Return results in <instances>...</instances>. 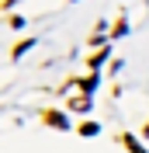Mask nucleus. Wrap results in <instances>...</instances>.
<instances>
[{"instance_id":"obj_1","label":"nucleus","mask_w":149,"mask_h":153,"mask_svg":"<svg viewBox=\"0 0 149 153\" xmlns=\"http://www.w3.org/2000/svg\"><path fill=\"white\" fill-rule=\"evenodd\" d=\"M125 146H128V150H132V153H146V150H142V146H139V143H135V139H132V136H125Z\"/></svg>"},{"instance_id":"obj_2","label":"nucleus","mask_w":149,"mask_h":153,"mask_svg":"<svg viewBox=\"0 0 149 153\" xmlns=\"http://www.w3.org/2000/svg\"><path fill=\"white\" fill-rule=\"evenodd\" d=\"M87 105H90L87 97H76V101H73V108H76V111H87Z\"/></svg>"}]
</instances>
